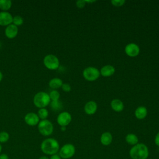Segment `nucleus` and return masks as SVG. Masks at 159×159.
<instances>
[{
  "mask_svg": "<svg viewBox=\"0 0 159 159\" xmlns=\"http://www.w3.org/2000/svg\"><path fill=\"white\" fill-rule=\"evenodd\" d=\"M112 141V135L109 132H105L102 133L100 137V142L102 145L104 146L109 145Z\"/></svg>",
  "mask_w": 159,
  "mask_h": 159,
  "instance_id": "nucleus-15",
  "label": "nucleus"
},
{
  "mask_svg": "<svg viewBox=\"0 0 159 159\" xmlns=\"http://www.w3.org/2000/svg\"><path fill=\"white\" fill-rule=\"evenodd\" d=\"M62 84H63L62 80L58 78H52L50 80V81L48 83V85H49L50 88L54 89L60 88V87H61Z\"/></svg>",
  "mask_w": 159,
  "mask_h": 159,
  "instance_id": "nucleus-19",
  "label": "nucleus"
},
{
  "mask_svg": "<svg viewBox=\"0 0 159 159\" xmlns=\"http://www.w3.org/2000/svg\"><path fill=\"white\" fill-rule=\"evenodd\" d=\"M50 106L52 107V109L54 111H58L61 109V108L63 107L62 106V103L59 101H52L50 102Z\"/></svg>",
  "mask_w": 159,
  "mask_h": 159,
  "instance_id": "nucleus-21",
  "label": "nucleus"
},
{
  "mask_svg": "<svg viewBox=\"0 0 159 159\" xmlns=\"http://www.w3.org/2000/svg\"><path fill=\"white\" fill-rule=\"evenodd\" d=\"M2 79V73L0 71V82L1 81Z\"/></svg>",
  "mask_w": 159,
  "mask_h": 159,
  "instance_id": "nucleus-33",
  "label": "nucleus"
},
{
  "mask_svg": "<svg viewBox=\"0 0 159 159\" xmlns=\"http://www.w3.org/2000/svg\"><path fill=\"white\" fill-rule=\"evenodd\" d=\"M111 107L114 111L119 112L123 111L124 106V103L120 99H114L111 102Z\"/></svg>",
  "mask_w": 159,
  "mask_h": 159,
  "instance_id": "nucleus-16",
  "label": "nucleus"
},
{
  "mask_svg": "<svg viewBox=\"0 0 159 159\" xmlns=\"http://www.w3.org/2000/svg\"><path fill=\"white\" fill-rule=\"evenodd\" d=\"M154 142H155V144L159 147V132L157 134V135H155V139H154Z\"/></svg>",
  "mask_w": 159,
  "mask_h": 159,
  "instance_id": "nucleus-29",
  "label": "nucleus"
},
{
  "mask_svg": "<svg viewBox=\"0 0 159 159\" xmlns=\"http://www.w3.org/2000/svg\"><path fill=\"white\" fill-rule=\"evenodd\" d=\"M49 158L50 159H61V158L60 157V155L57 153L55 154V155H51Z\"/></svg>",
  "mask_w": 159,
  "mask_h": 159,
  "instance_id": "nucleus-30",
  "label": "nucleus"
},
{
  "mask_svg": "<svg viewBox=\"0 0 159 159\" xmlns=\"http://www.w3.org/2000/svg\"><path fill=\"white\" fill-rule=\"evenodd\" d=\"M61 131H65L66 130V127H61Z\"/></svg>",
  "mask_w": 159,
  "mask_h": 159,
  "instance_id": "nucleus-34",
  "label": "nucleus"
},
{
  "mask_svg": "<svg viewBox=\"0 0 159 159\" xmlns=\"http://www.w3.org/2000/svg\"><path fill=\"white\" fill-rule=\"evenodd\" d=\"M37 127L39 133L43 136H49L53 131V125L52 123L47 119L40 120L38 124Z\"/></svg>",
  "mask_w": 159,
  "mask_h": 159,
  "instance_id": "nucleus-4",
  "label": "nucleus"
},
{
  "mask_svg": "<svg viewBox=\"0 0 159 159\" xmlns=\"http://www.w3.org/2000/svg\"><path fill=\"white\" fill-rule=\"evenodd\" d=\"M83 75L85 80L89 81H94L96 80L99 75H100V71L99 70L93 66H88L83 71Z\"/></svg>",
  "mask_w": 159,
  "mask_h": 159,
  "instance_id": "nucleus-7",
  "label": "nucleus"
},
{
  "mask_svg": "<svg viewBox=\"0 0 159 159\" xmlns=\"http://www.w3.org/2000/svg\"><path fill=\"white\" fill-rule=\"evenodd\" d=\"M12 16L9 12H0V25L7 27L12 23Z\"/></svg>",
  "mask_w": 159,
  "mask_h": 159,
  "instance_id": "nucleus-11",
  "label": "nucleus"
},
{
  "mask_svg": "<svg viewBox=\"0 0 159 159\" xmlns=\"http://www.w3.org/2000/svg\"><path fill=\"white\" fill-rule=\"evenodd\" d=\"M25 122L30 126H35L38 125L40 119L38 115L34 112H29L24 117Z\"/></svg>",
  "mask_w": 159,
  "mask_h": 159,
  "instance_id": "nucleus-10",
  "label": "nucleus"
},
{
  "mask_svg": "<svg viewBox=\"0 0 159 159\" xmlns=\"http://www.w3.org/2000/svg\"><path fill=\"white\" fill-rule=\"evenodd\" d=\"M125 142L130 145H135L136 144H137L139 143V139H138V137L134 134H132V133H130V134H128L125 137Z\"/></svg>",
  "mask_w": 159,
  "mask_h": 159,
  "instance_id": "nucleus-18",
  "label": "nucleus"
},
{
  "mask_svg": "<svg viewBox=\"0 0 159 159\" xmlns=\"http://www.w3.org/2000/svg\"><path fill=\"white\" fill-rule=\"evenodd\" d=\"M71 116L69 112L66 111L60 113L57 118V122L61 127L67 126L71 122Z\"/></svg>",
  "mask_w": 159,
  "mask_h": 159,
  "instance_id": "nucleus-8",
  "label": "nucleus"
},
{
  "mask_svg": "<svg viewBox=\"0 0 159 159\" xmlns=\"http://www.w3.org/2000/svg\"><path fill=\"white\" fill-rule=\"evenodd\" d=\"M9 139V134L6 131L0 132V143H6Z\"/></svg>",
  "mask_w": 159,
  "mask_h": 159,
  "instance_id": "nucleus-23",
  "label": "nucleus"
},
{
  "mask_svg": "<svg viewBox=\"0 0 159 159\" xmlns=\"http://www.w3.org/2000/svg\"><path fill=\"white\" fill-rule=\"evenodd\" d=\"M0 159H9V157L6 153L0 154Z\"/></svg>",
  "mask_w": 159,
  "mask_h": 159,
  "instance_id": "nucleus-31",
  "label": "nucleus"
},
{
  "mask_svg": "<svg viewBox=\"0 0 159 159\" xmlns=\"http://www.w3.org/2000/svg\"><path fill=\"white\" fill-rule=\"evenodd\" d=\"M37 115L39 119H41L42 120H45L48 116V111L45 108H41L39 109V110L38 111Z\"/></svg>",
  "mask_w": 159,
  "mask_h": 159,
  "instance_id": "nucleus-22",
  "label": "nucleus"
},
{
  "mask_svg": "<svg viewBox=\"0 0 159 159\" xmlns=\"http://www.w3.org/2000/svg\"><path fill=\"white\" fill-rule=\"evenodd\" d=\"M61 88L65 92H70L71 91V86L68 83H63Z\"/></svg>",
  "mask_w": 159,
  "mask_h": 159,
  "instance_id": "nucleus-27",
  "label": "nucleus"
},
{
  "mask_svg": "<svg viewBox=\"0 0 159 159\" xmlns=\"http://www.w3.org/2000/svg\"><path fill=\"white\" fill-rule=\"evenodd\" d=\"M148 155V148L143 143H138L129 150V156L132 159H147Z\"/></svg>",
  "mask_w": 159,
  "mask_h": 159,
  "instance_id": "nucleus-2",
  "label": "nucleus"
},
{
  "mask_svg": "<svg viewBox=\"0 0 159 159\" xmlns=\"http://www.w3.org/2000/svg\"><path fill=\"white\" fill-rule=\"evenodd\" d=\"M76 152L75 147L71 143H66L60 148L58 155L61 159H69L72 158Z\"/></svg>",
  "mask_w": 159,
  "mask_h": 159,
  "instance_id": "nucleus-5",
  "label": "nucleus"
},
{
  "mask_svg": "<svg viewBox=\"0 0 159 159\" xmlns=\"http://www.w3.org/2000/svg\"><path fill=\"white\" fill-rule=\"evenodd\" d=\"M86 3V2L85 0H79V1H76V5L79 8H83L85 6Z\"/></svg>",
  "mask_w": 159,
  "mask_h": 159,
  "instance_id": "nucleus-28",
  "label": "nucleus"
},
{
  "mask_svg": "<svg viewBox=\"0 0 159 159\" xmlns=\"http://www.w3.org/2000/svg\"><path fill=\"white\" fill-rule=\"evenodd\" d=\"M12 6V1L10 0H0V9L2 11H8Z\"/></svg>",
  "mask_w": 159,
  "mask_h": 159,
  "instance_id": "nucleus-20",
  "label": "nucleus"
},
{
  "mask_svg": "<svg viewBox=\"0 0 159 159\" xmlns=\"http://www.w3.org/2000/svg\"><path fill=\"white\" fill-rule=\"evenodd\" d=\"M49 96L51 101H58L59 100L60 95V93L58 91L54 89L50 91L49 94Z\"/></svg>",
  "mask_w": 159,
  "mask_h": 159,
  "instance_id": "nucleus-25",
  "label": "nucleus"
},
{
  "mask_svg": "<svg viewBox=\"0 0 159 159\" xmlns=\"http://www.w3.org/2000/svg\"><path fill=\"white\" fill-rule=\"evenodd\" d=\"M97 109H98L97 103L93 101H90L86 102L84 108L85 113L88 115L94 114L96 112Z\"/></svg>",
  "mask_w": 159,
  "mask_h": 159,
  "instance_id": "nucleus-13",
  "label": "nucleus"
},
{
  "mask_svg": "<svg viewBox=\"0 0 159 159\" xmlns=\"http://www.w3.org/2000/svg\"><path fill=\"white\" fill-rule=\"evenodd\" d=\"M134 114L137 119H143L147 115V109L144 106H139L135 109Z\"/></svg>",
  "mask_w": 159,
  "mask_h": 159,
  "instance_id": "nucleus-17",
  "label": "nucleus"
},
{
  "mask_svg": "<svg viewBox=\"0 0 159 159\" xmlns=\"http://www.w3.org/2000/svg\"><path fill=\"white\" fill-rule=\"evenodd\" d=\"M43 65L48 70H57L60 65L58 58L54 55L49 54L46 55L43 60Z\"/></svg>",
  "mask_w": 159,
  "mask_h": 159,
  "instance_id": "nucleus-6",
  "label": "nucleus"
},
{
  "mask_svg": "<svg viewBox=\"0 0 159 159\" xmlns=\"http://www.w3.org/2000/svg\"><path fill=\"white\" fill-rule=\"evenodd\" d=\"M1 150H2V146H1V144L0 143V153L1 152Z\"/></svg>",
  "mask_w": 159,
  "mask_h": 159,
  "instance_id": "nucleus-35",
  "label": "nucleus"
},
{
  "mask_svg": "<svg viewBox=\"0 0 159 159\" xmlns=\"http://www.w3.org/2000/svg\"><path fill=\"white\" fill-rule=\"evenodd\" d=\"M100 75L104 77H109L114 75L115 73V68L110 65H107L102 66L101 69Z\"/></svg>",
  "mask_w": 159,
  "mask_h": 159,
  "instance_id": "nucleus-14",
  "label": "nucleus"
},
{
  "mask_svg": "<svg viewBox=\"0 0 159 159\" xmlns=\"http://www.w3.org/2000/svg\"><path fill=\"white\" fill-rule=\"evenodd\" d=\"M125 53L127 55L130 57H137L140 52L139 47L135 43H130L125 47Z\"/></svg>",
  "mask_w": 159,
  "mask_h": 159,
  "instance_id": "nucleus-9",
  "label": "nucleus"
},
{
  "mask_svg": "<svg viewBox=\"0 0 159 159\" xmlns=\"http://www.w3.org/2000/svg\"><path fill=\"white\" fill-rule=\"evenodd\" d=\"M39 159H50V158L48 157L43 155V156H41Z\"/></svg>",
  "mask_w": 159,
  "mask_h": 159,
  "instance_id": "nucleus-32",
  "label": "nucleus"
},
{
  "mask_svg": "<svg viewBox=\"0 0 159 159\" xmlns=\"http://www.w3.org/2000/svg\"><path fill=\"white\" fill-rule=\"evenodd\" d=\"M40 149L44 154L51 156L57 154L59 152L60 144L56 139L47 138L42 142Z\"/></svg>",
  "mask_w": 159,
  "mask_h": 159,
  "instance_id": "nucleus-1",
  "label": "nucleus"
},
{
  "mask_svg": "<svg viewBox=\"0 0 159 159\" xmlns=\"http://www.w3.org/2000/svg\"><path fill=\"white\" fill-rule=\"evenodd\" d=\"M49 94L45 92L40 91L36 93L33 99L34 104L38 108H45L50 103Z\"/></svg>",
  "mask_w": 159,
  "mask_h": 159,
  "instance_id": "nucleus-3",
  "label": "nucleus"
},
{
  "mask_svg": "<svg viewBox=\"0 0 159 159\" xmlns=\"http://www.w3.org/2000/svg\"><path fill=\"white\" fill-rule=\"evenodd\" d=\"M24 23V19L23 18L20 16H16L14 17H13L12 19V24L15 25H16L17 27L20 26L21 25H22V24Z\"/></svg>",
  "mask_w": 159,
  "mask_h": 159,
  "instance_id": "nucleus-24",
  "label": "nucleus"
},
{
  "mask_svg": "<svg viewBox=\"0 0 159 159\" xmlns=\"http://www.w3.org/2000/svg\"><path fill=\"white\" fill-rule=\"evenodd\" d=\"M18 34V27L11 24L7 25L5 29V35L8 39H14L15 38Z\"/></svg>",
  "mask_w": 159,
  "mask_h": 159,
  "instance_id": "nucleus-12",
  "label": "nucleus"
},
{
  "mask_svg": "<svg viewBox=\"0 0 159 159\" xmlns=\"http://www.w3.org/2000/svg\"><path fill=\"white\" fill-rule=\"evenodd\" d=\"M111 2L114 6L120 7L123 6L125 4V0H112L111 1Z\"/></svg>",
  "mask_w": 159,
  "mask_h": 159,
  "instance_id": "nucleus-26",
  "label": "nucleus"
}]
</instances>
